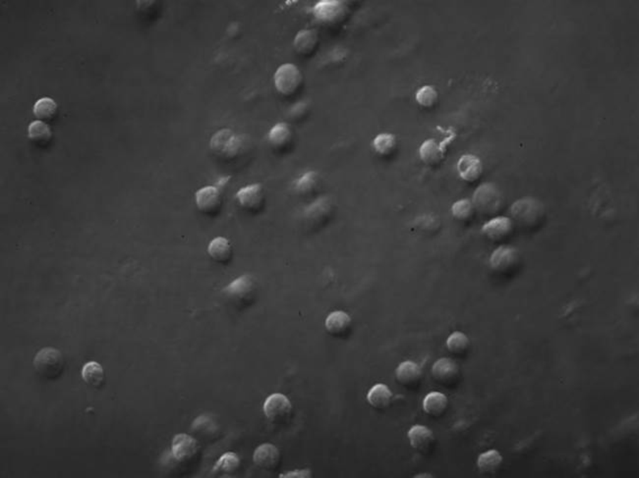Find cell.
I'll use <instances>...</instances> for the list:
<instances>
[{"label":"cell","instance_id":"7a4b0ae2","mask_svg":"<svg viewBox=\"0 0 639 478\" xmlns=\"http://www.w3.org/2000/svg\"><path fill=\"white\" fill-rule=\"evenodd\" d=\"M511 220L523 229L538 227L545 219L546 208L543 203L532 197L521 198L511 207Z\"/></svg>","mask_w":639,"mask_h":478},{"label":"cell","instance_id":"d6a6232c","mask_svg":"<svg viewBox=\"0 0 639 478\" xmlns=\"http://www.w3.org/2000/svg\"><path fill=\"white\" fill-rule=\"evenodd\" d=\"M33 111L39 121L48 122L55 118L58 107L53 99L43 97L36 102Z\"/></svg>","mask_w":639,"mask_h":478},{"label":"cell","instance_id":"ac0fdd59","mask_svg":"<svg viewBox=\"0 0 639 478\" xmlns=\"http://www.w3.org/2000/svg\"><path fill=\"white\" fill-rule=\"evenodd\" d=\"M515 223L511 218L495 217L488 220L481 228L482 234L494 242L503 241L511 236Z\"/></svg>","mask_w":639,"mask_h":478},{"label":"cell","instance_id":"5b68a950","mask_svg":"<svg viewBox=\"0 0 639 478\" xmlns=\"http://www.w3.org/2000/svg\"><path fill=\"white\" fill-rule=\"evenodd\" d=\"M274 84L276 92L285 97L291 99L300 94L304 85V76L300 68L292 63H285L276 69L274 75Z\"/></svg>","mask_w":639,"mask_h":478},{"label":"cell","instance_id":"277c9868","mask_svg":"<svg viewBox=\"0 0 639 478\" xmlns=\"http://www.w3.org/2000/svg\"><path fill=\"white\" fill-rule=\"evenodd\" d=\"M475 210L485 217H497L503 210V193L493 183L481 184L472 196Z\"/></svg>","mask_w":639,"mask_h":478},{"label":"cell","instance_id":"52a82bcc","mask_svg":"<svg viewBox=\"0 0 639 478\" xmlns=\"http://www.w3.org/2000/svg\"><path fill=\"white\" fill-rule=\"evenodd\" d=\"M33 364L36 374L48 380L60 378L65 369L63 355L60 350L53 347L43 348L38 352Z\"/></svg>","mask_w":639,"mask_h":478},{"label":"cell","instance_id":"4316f807","mask_svg":"<svg viewBox=\"0 0 639 478\" xmlns=\"http://www.w3.org/2000/svg\"><path fill=\"white\" fill-rule=\"evenodd\" d=\"M394 394L385 384H376L370 389L367 394V401L370 406L378 411H385L390 408L393 402Z\"/></svg>","mask_w":639,"mask_h":478},{"label":"cell","instance_id":"44dd1931","mask_svg":"<svg viewBox=\"0 0 639 478\" xmlns=\"http://www.w3.org/2000/svg\"><path fill=\"white\" fill-rule=\"evenodd\" d=\"M253 460L257 467L271 472L280 465L281 452L273 444H262L255 450Z\"/></svg>","mask_w":639,"mask_h":478},{"label":"cell","instance_id":"4fadbf2b","mask_svg":"<svg viewBox=\"0 0 639 478\" xmlns=\"http://www.w3.org/2000/svg\"><path fill=\"white\" fill-rule=\"evenodd\" d=\"M432 375L440 386L452 389L459 383L460 369L454 360L442 357L433 364Z\"/></svg>","mask_w":639,"mask_h":478},{"label":"cell","instance_id":"74e56055","mask_svg":"<svg viewBox=\"0 0 639 478\" xmlns=\"http://www.w3.org/2000/svg\"><path fill=\"white\" fill-rule=\"evenodd\" d=\"M311 110H312V107H311L310 102L307 100H302V102L292 105L288 111V118L295 123H302L310 116Z\"/></svg>","mask_w":639,"mask_h":478},{"label":"cell","instance_id":"8992f818","mask_svg":"<svg viewBox=\"0 0 639 478\" xmlns=\"http://www.w3.org/2000/svg\"><path fill=\"white\" fill-rule=\"evenodd\" d=\"M229 180L230 177L222 178L215 186H207L197 191L196 205L203 214L208 217L219 214L224 205V190Z\"/></svg>","mask_w":639,"mask_h":478},{"label":"cell","instance_id":"f1b7e54d","mask_svg":"<svg viewBox=\"0 0 639 478\" xmlns=\"http://www.w3.org/2000/svg\"><path fill=\"white\" fill-rule=\"evenodd\" d=\"M503 460V456L498 450L486 451L477 458V467L484 474H495L502 467Z\"/></svg>","mask_w":639,"mask_h":478},{"label":"cell","instance_id":"5bb4252c","mask_svg":"<svg viewBox=\"0 0 639 478\" xmlns=\"http://www.w3.org/2000/svg\"><path fill=\"white\" fill-rule=\"evenodd\" d=\"M268 142L275 153H288L295 144V133L290 125L285 122L276 124L269 132Z\"/></svg>","mask_w":639,"mask_h":478},{"label":"cell","instance_id":"484cf974","mask_svg":"<svg viewBox=\"0 0 639 478\" xmlns=\"http://www.w3.org/2000/svg\"><path fill=\"white\" fill-rule=\"evenodd\" d=\"M208 254L217 264H229L234 257V249L227 238L217 237L210 243Z\"/></svg>","mask_w":639,"mask_h":478},{"label":"cell","instance_id":"603a6c76","mask_svg":"<svg viewBox=\"0 0 639 478\" xmlns=\"http://www.w3.org/2000/svg\"><path fill=\"white\" fill-rule=\"evenodd\" d=\"M352 320L349 313L342 310L332 311L325 321V330L337 338L345 337L351 329Z\"/></svg>","mask_w":639,"mask_h":478},{"label":"cell","instance_id":"f35d334b","mask_svg":"<svg viewBox=\"0 0 639 478\" xmlns=\"http://www.w3.org/2000/svg\"><path fill=\"white\" fill-rule=\"evenodd\" d=\"M311 472L309 470H295V472H290L283 473L281 474L280 477L285 478H304V477H311Z\"/></svg>","mask_w":639,"mask_h":478},{"label":"cell","instance_id":"4dcf8cb0","mask_svg":"<svg viewBox=\"0 0 639 478\" xmlns=\"http://www.w3.org/2000/svg\"><path fill=\"white\" fill-rule=\"evenodd\" d=\"M82 378L90 386L99 389L105 383L104 369L99 362H87L82 369Z\"/></svg>","mask_w":639,"mask_h":478},{"label":"cell","instance_id":"7402d4cb","mask_svg":"<svg viewBox=\"0 0 639 478\" xmlns=\"http://www.w3.org/2000/svg\"><path fill=\"white\" fill-rule=\"evenodd\" d=\"M321 188H322V180H321L319 174L316 171H308L303 174L295 184L296 193L300 198H306V200L315 198L320 192Z\"/></svg>","mask_w":639,"mask_h":478},{"label":"cell","instance_id":"83f0119b","mask_svg":"<svg viewBox=\"0 0 639 478\" xmlns=\"http://www.w3.org/2000/svg\"><path fill=\"white\" fill-rule=\"evenodd\" d=\"M423 409L428 416L432 418H440L444 416L449 407V400L440 392H431L426 395L423 400Z\"/></svg>","mask_w":639,"mask_h":478},{"label":"cell","instance_id":"2e32d148","mask_svg":"<svg viewBox=\"0 0 639 478\" xmlns=\"http://www.w3.org/2000/svg\"><path fill=\"white\" fill-rule=\"evenodd\" d=\"M321 39L319 33L314 29H305L296 34L293 41V48L301 57L310 58L319 50Z\"/></svg>","mask_w":639,"mask_h":478},{"label":"cell","instance_id":"8d00e7d4","mask_svg":"<svg viewBox=\"0 0 639 478\" xmlns=\"http://www.w3.org/2000/svg\"><path fill=\"white\" fill-rule=\"evenodd\" d=\"M452 217L459 221H467L473 217L475 212L473 203L469 198H462L457 200L450 208Z\"/></svg>","mask_w":639,"mask_h":478},{"label":"cell","instance_id":"ffe728a7","mask_svg":"<svg viewBox=\"0 0 639 478\" xmlns=\"http://www.w3.org/2000/svg\"><path fill=\"white\" fill-rule=\"evenodd\" d=\"M457 170L460 179L467 183H474L483 174V163L475 154H464L457 161Z\"/></svg>","mask_w":639,"mask_h":478},{"label":"cell","instance_id":"30bf717a","mask_svg":"<svg viewBox=\"0 0 639 478\" xmlns=\"http://www.w3.org/2000/svg\"><path fill=\"white\" fill-rule=\"evenodd\" d=\"M349 8L344 2L322 1L316 4L313 14L320 23L327 26H337L344 23L349 15Z\"/></svg>","mask_w":639,"mask_h":478},{"label":"cell","instance_id":"9c48e42d","mask_svg":"<svg viewBox=\"0 0 639 478\" xmlns=\"http://www.w3.org/2000/svg\"><path fill=\"white\" fill-rule=\"evenodd\" d=\"M235 198L241 210L248 214H261L265 210L267 196L261 184H252L240 189Z\"/></svg>","mask_w":639,"mask_h":478},{"label":"cell","instance_id":"7c38bea8","mask_svg":"<svg viewBox=\"0 0 639 478\" xmlns=\"http://www.w3.org/2000/svg\"><path fill=\"white\" fill-rule=\"evenodd\" d=\"M264 413L269 421L274 423H285L292 413V404L285 395L271 394L264 404Z\"/></svg>","mask_w":639,"mask_h":478},{"label":"cell","instance_id":"cb8c5ba5","mask_svg":"<svg viewBox=\"0 0 639 478\" xmlns=\"http://www.w3.org/2000/svg\"><path fill=\"white\" fill-rule=\"evenodd\" d=\"M418 153L423 163L429 166H436L444 161L445 146L437 139H428L421 144Z\"/></svg>","mask_w":639,"mask_h":478},{"label":"cell","instance_id":"ba28073f","mask_svg":"<svg viewBox=\"0 0 639 478\" xmlns=\"http://www.w3.org/2000/svg\"><path fill=\"white\" fill-rule=\"evenodd\" d=\"M335 203L330 198H317L303 212V223L311 231H318L330 222L335 214Z\"/></svg>","mask_w":639,"mask_h":478},{"label":"cell","instance_id":"836d02e7","mask_svg":"<svg viewBox=\"0 0 639 478\" xmlns=\"http://www.w3.org/2000/svg\"><path fill=\"white\" fill-rule=\"evenodd\" d=\"M396 146H398L396 137L391 133L377 135L373 142H372V146H373L374 151L382 156H390L396 151Z\"/></svg>","mask_w":639,"mask_h":478},{"label":"cell","instance_id":"e0dca14e","mask_svg":"<svg viewBox=\"0 0 639 478\" xmlns=\"http://www.w3.org/2000/svg\"><path fill=\"white\" fill-rule=\"evenodd\" d=\"M411 447L421 455H429L435 447L436 438L434 433L425 425L416 424L410 429L408 433Z\"/></svg>","mask_w":639,"mask_h":478},{"label":"cell","instance_id":"3957f363","mask_svg":"<svg viewBox=\"0 0 639 478\" xmlns=\"http://www.w3.org/2000/svg\"><path fill=\"white\" fill-rule=\"evenodd\" d=\"M222 293L234 308L244 310L253 306L256 301L258 287L253 277L242 275L225 287Z\"/></svg>","mask_w":639,"mask_h":478},{"label":"cell","instance_id":"8fae6325","mask_svg":"<svg viewBox=\"0 0 639 478\" xmlns=\"http://www.w3.org/2000/svg\"><path fill=\"white\" fill-rule=\"evenodd\" d=\"M520 252L515 247L503 245L497 247L490 257V266L498 273L508 274L520 264Z\"/></svg>","mask_w":639,"mask_h":478},{"label":"cell","instance_id":"1f68e13d","mask_svg":"<svg viewBox=\"0 0 639 478\" xmlns=\"http://www.w3.org/2000/svg\"><path fill=\"white\" fill-rule=\"evenodd\" d=\"M29 138L31 141L38 146H46L51 143L53 139V132L51 127L46 122L36 121L32 122L28 128Z\"/></svg>","mask_w":639,"mask_h":478},{"label":"cell","instance_id":"e575fe53","mask_svg":"<svg viewBox=\"0 0 639 478\" xmlns=\"http://www.w3.org/2000/svg\"><path fill=\"white\" fill-rule=\"evenodd\" d=\"M240 467V458L236 453L234 452H227L224 453L215 463L213 468V473L217 474H232L238 470Z\"/></svg>","mask_w":639,"mask_h":478},{"label":"cell","instance_id":"9a60e30c","mask_svg":"<svg viewBox=\"0 0 639 478\" xmlns=\"http://www.w3.org/2000/svg\"><path fill=\"white\" fill-rule=\"evenodd\" d=\"M200 450L197 439L187 434H177L173 439L171 452L177 462L185 463L192 460Z\"/></svg>","mask_w":639,"mask_h":478},{"label":"cell","instance_id":"d6986e66","mask_svg":"<svg viewBox=\"0 0 639 478\" xmlns=\"http://www.w3.org/2000/svg\"><path fill=\"white\" fill-rule=\"evenodd\" d=\"M423 372L419 365L411 360L401 362L396 370V378L401 386L408 390L419 388Z\"/></svg>","mask_w":639,"mask_h":478},{"label":"cell","instance_id":"6da1fadb","mask_svg":"<svg viewBox=\"0 0 639 478\" xmlns=\"http://www.w3.org/2000/svg\"><path fill=\"white\" fill-rule=\"evenodd\" d=\"M250 141L246 136L238 135L231 129H222L212 137L210 142V151L220 161L232 163L242 158L248 151Z\"/></svg>","mask_w":639,"mask_h":478},{"label":"cell","instance_id":"d4e9b609","mask_svg":"<svg viewBox=\"0 0 639 478\" xmlns=\"http://www.w3.org/2000/svg\"><path fill=\"white\" fill-rule=\"evenodd\" d=\"M192 432L205 442H213L220 435L219 424L208 414H203L195 419L192 424Z\"/></svg>","mask_w":639,"mask_h":478},{"label":"cell","instance_id":"f546056e","mask_svg":"<svg viewBox=\"0 0 639 478\" xmlns=\"http://www.w3.org/2000/svg\"><path fill=\"white\" fill-rule=\"evenodd\" d=\"M447 348L450 354L455 357H462L469 353L470 340L462 331H455L448 337Z\"/></svg>","mask_w":639,"mask_h":478},{"label":"cell","instance_id":"d590c367","mask_svg":"<svg viewBox=\"0 0 639 478\" xmlns=\"http://www.w3.org/2000/svg\"><path fill=\"white\" fill-rule=\"evenodd\" d=\"M415 100L423 109H432L438 104L439 93L434 86L425 85L416 92Z\"/></svg>","mask_w":639,"mask_h":478}]
</instances>
